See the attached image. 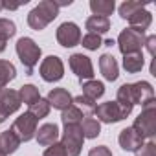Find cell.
<instances>
[{
    "label": "cell",
    "mask_w": 156,
    "mask_h": 156,
    "mask_svg": "<svg viewBox=\"0 0 156 156\" xmlns=\"http://www.w3.org/2000/svg\"><path fill=\"white\" fill-rule=\"evenodd\" d=\"M37 121H39V119H37L33 114H30V112L20 114V116L13 121L11 130H13V134L20 140V143H22V141H30V140L35 136V132H37Z\"/></svg>",
    "instance_id": "8992f818"
},
{
    "label": "cell",
    "mask_w": 156,
    "mask_h": 156,
    "mask_svg": "<svg viewBox=\"0 0 156 156\" xmlns=\"http://www.w3.org/2000/svg\"><path fill=\"white\" fill-rule=\"evenodd\" d=\"M6 50V41H2V39H0V53H2Z\"/></svg>",
    "instance_id": "74e56055"
},
{
    "label": "cell",
    "mask_w": 156,
    "mask_h": 156,
    "mask_svg": "<svg viewBox=\"0 0 156 156\" xmlns=\"http://www.w3.org/2000/svg\"><path fill=\"white\" fill-rule=\"evenodd\" d=\"M28 112L33 114L37 119H42V118H46V116L50 114V103L41 98L39 101H35L33 105H30V110H28Z\"/></svg>",
    "instance_id": "f1b7e54d"
},
{
    "label": "cell",
    "mask_w": 156,
    "mask_h": 156,
    "mask_svg": "<svg viewBox=\"0 0 156 156\" xmlns=\"http://www.w3.org/2000/svg\"><path fill=\"white\" fill-rule=\"evenodd\" d=\"M15 75H17V70H15L13 62L0 61V90L6 88V85L15 79Z\"/></svg>",
    "instance_id": "d4e9b609"
},
{
    "label": "cell",
    "mask_w": 156,
    "mask_h": 156,
    "mask_svg": "<svg viewBox=\"0 0 156 156\" xmlns=\"http://www.w3.org/2000/svg\"><path fill=\"white\" fill-rule=\"evenodd\" d=\"M94 114H96L98 121H103V123H118V121L125 119L116 101H107V103L98 105Z\"/></svg>",
    "instance_id": "8fae6325"
},
{
    "label": "cell",
    "mask_w": 156,
    "mask_h": 156,
    "mask_svg": "<svg viewBox=\"0 0 156 156\" xmlns=\"http://www.w3.org/2000/svg\"><path fill=\"white\" fill-rule=\"evenodd\" d=\"M19 96H20V101H22V103H26L28 107H30V105H33L35 101H39V99H41L39 90H37V87H33V85H24V87L20 88Z\"/></svg>",
    "instance_id": "4316f807"
},
{
    "label": "cell",
    "mask_w": 156,
    "mask_h": 156,
    "mask_svg": "<svg viewBox=\"0 0 156 156\" xmlns=\"http://www.w3.org/2000/svg\"><path fill=\"white\" fill-rule=\"evenodd\" d=\"M88 156H112V152H110V149L107 145H99V147H94L88 152Z\"/></svg>",
    "instance_id": "e575fe53"
},
{
    "label": "cell",
    "mask_w": 156,
    "mask_h": 156,
    "mask_svg": "<svg viewBox=\"0 0 156 156\" xmlns=\"http://www.w3.org/2000/svg\"><path fill=\"white\" fill-rule=\"evenodd\" d=\"M83 130L79 125H64L62 130V147L66 151V156H79L83 149Z\"/></svg>",
    "instance_id": "5b68a950"
},
{
    "label": "cell",
    "mask_w": 156,
    "mask_h": 156,
    "mask_svg": "<svg viewBox=\"0 0 156 156\" xmlns=\"http://www.w3.org/2000/svg\"><path fill=\"white\" fill-rule=\"evenodd\" d=\"M143 53H129V55H123V68L129 72V73H138L141 72L143 68Z\"/></svg>",
    "instance_id": "603a6c76"
},
{
    "label": "cell",
    "mask_w": 156,
    "mask_h": 156,
    "mask_svg": "<svg viewBox=\"0 0 156 156\" xmlns=\"http://www.w3.org/2000/svg\"><path fill=\"white\" fill-rule=\"evenodd\" d=\"M136 156H156V145H154L152 141L143 143V145L136 151Z\"/></svg>",
    "instance_id": "d6a6232c"
},
{
    "label": "cell",
    "mask_w": 156,
    "mask_h": 156,
    "mask_svg": "<svg viewBox=\"0 0 156 156\" xmlns=\"http://www.w3.org/2000/svg\"><path fill=\"white\" fill-rule=\"evenodd\" d=\"M44 156H66V151H64L62 143H53L44 151Z\"/></svg>",
    "instance_id": "836d02e7"
},
{
    "label": "cell",
    "mask_w": 156,
    "mask_h": 156,
    "mask_svg": "<svg viewBox=\"0 0 156 156\" xmlns=\"http://www.w3.org/2000/svg\"><path fill=\"white\" fill-rule=\"evenodd\" d=\"M79 127H81L85 138H98L99 132H101V125H99V121L94 119L92 116H83V121L79 123Z\"/></svg>",
    "instance_id": "cb8c5ba5"
},
{
    "label": "cell",
    "mask_w": 156,
    "mask_h": 156,
    "mask_svg": "<svg viewBox=\"0 0 156 156\" xmlns=\"http://www.w3.org/2000/svg\"><path fill=\"white\" fill-rule=\"evenodd\" d=\"M143 46L149 50V53H151V55H154V51H156V35H151V37H147Z\"/></svg>",
    "instance_id": "d590c367"
},
{
    "label": "cell",
    "mask_w": 156,
    "mask_h": 156,
    "mask_svg": "<svg viewBox=\"0 0 156 156\" xmlns=\"http://www.w3.org/2000/svg\"><path fill=\"white\" fill-rule=\"evenodd\" d=\"M17 55H19L20 62L24 64L26 73L31 75L35 64H37L39 59H41V48L35 44L33 39H30V37H22V39H19V42H17Z\"/></svg>",
    "instance_id": "3957f363"
},
{
    "label": "cell",
    "mask_w": 156,
    "mask_h": 156,
    "mask_svg": "<svg viewBox=\"0 0 156 156\" xmlns=\"http://www.w3.org/2000/svg\"><path fill=\"white\" fill-rule=\"evenodd\" d=\"M90 9L96 17H107L112 15V11L116 9L114 0H90Z\"/></svg>",
    "instance_id": "44dd1931"
},
{
    "label": "cell",
    "mask_w": 156,
    "mask_h": 156,
    "mask_svg": "<svg viewBox=\"0 0 156 156\" xmlns=\"http://www.w3.org/2000/svg\"><path fill=\"white\" fill-rule=\"evenodd\" d=\"M59 15V6L55 0H42L39 2V6H35L30 15H28V24L31 30L35 31H41L44 30L55 17Z\"/></svg>",
    "instance_id": "6da1fadb"
},
{
    "label": "cell",
    "mask_w": 156,
    "mask_h": 156,
    "mask_svg": "<svg viewBox=\"0 0 156 156\" xmlns=\"http://www.w3.org/2000/svg\"><path fill=\"white\" fill-rule=\"evenodd\" d=\"M62 75H64V64H62V61L57 55H50V57H46L42 61V64H41V77L44 81L55 83V81L62 79Z\"/></svg>",
    "instance_id": "ba28073f"
},
{
    "label": "cell",
    "mask_w": 156,
    "mask_h": 156,
    "mask_svg": "<svg viewBox=\"0 0 156 156\" xmlns=\"http://www.w3.org/2000/svg\"><path fill=\"white\" fill-rule=\"evenodd\" d=\"M81 88H83V96H87V98H90V99H94V101L105 94V85H103L101 81H94V79L83 81V83H81Z\"/></svg>",
    "instance_id": "7402d4cb"
},
{
    "label": "cell",
    "mask_w": 156,
    "mask_h": 156,
    "mask_svg": "<svg viewBox=\"0 0 156 156\" xmlns=\"http://www.w3.org/2000/svg\"><path fill=\"white\" fill-rule=\"evenodd\" d=\"M22 101L17 90L11 88H2L0 90V123H4L6 118L20 108Z\"/></svg>",
    "instance_id": "52a82bcc"
},
{
    "label": "cell",
    "mask_w": 156,
    "mask_h": 156,
    "mask_svg": "<svg viewBox=\"0 0 156 156\" xmlns=\"http://www.w3.org/2000/svg\"><path fill=\"white\" fill-rule=\"evenodd\" d=\"M61 119H62L64 125H79V123L83 121V112L77 108L75 105H72V107H68L66 110H62Z\"/></svg>",
    "instance_id": "484cf974"
},
{
    "label": "cell",
    "mask_w": 156,
    "mask_h": 156,
    "mask_svg": "<svg viewBox=\"0 0 156 156\" xmlns=\"http://www.w3.org/2000/svg\"><path fill=\"white\" fill-rule=\"evenodd\" d=\"M143 44H145V33L140 30H134V28H125L118 37V46L123 55L140 53Z\"/></svg>",
    "instance_id": "277c9868"
},
{
    "label": "cell",
    "mask_w": 156,
    "mask_h": 156,
    "mask_svg": "<svg viewBox=\"0 0 156 156\" xmlns=\"http://www.w3.org/2000/svg\"><path fill=\"white\" fill-rule=\"evenodd\" d=\"M145 2H136V0H127V2H123L121 6H119V15H121V19H129L130 15H134L136 11H140V9H145Z\"/></svg>",
    "instance_id": "83f0119b"
},
{
    "label": "cell",
    "mask_w": 156,
    "mask_h": 156,
    "mask_svg": "<svg viewBox=\"0 0 156 156\" xmlns=\"http://www.w3.org/2000/svg\"><path fill=\"white\" fill-rule=\"evenodd\" d=\"M118 141H119V147L123 149V151H130V152H136L141 145H143V138L132 129V127H127V129H123L121 132H119V138H118Z\"/></svg>",
    "instance_id": "4fadbf2b"
},
{
    "label": "cell",
    "mask_w": 156,
    "mask_h": 156,
    "mask_svg": "<svg viewBox=\"0 0 156 156\" xmlns=\"http://www.w3.org/2000/svg\"><path fill=\"white\" fill-rule=\"evenodd\" d=\"M15 33H17V26H15L13 20H9V19H0V39L8 42Z\"/></svg>",
    "instance_id": "4dcf8cb0"
},
{
    "label": "cell",
    "mask_w": 156,
    "mask_h": 156,
    "mask_svg": "<svg viewBox=\"0 0 156 156\" xmlns=\"http://www.w3.org/2000/svg\"><path fill=\"white\" fill-rule=\"evenodd\" d=\"M70 68L72 72L83 81H90L92 77H94V66H92V61L90 57L83 55V53H73L70 57Z\"/></svg>",
    "instance_id": "30bf717a"
},
{
    "label": "cell",
    "mask_w": 156,
    "mask_h": 156,
    "mask_svg": "<svg viewBox=\"0 0 156 156\" xmlns=\"http://www.w3.org/2000/svg\"><path fill=\"white\" fill-rule=\"evenodd\" d=\"M87 30L88 33H96V35H101V33H107L110 30V20L107 17H88L87 19Z\"/></svg>",
    "instance_id": "ffe728a7"
},
{
    "label": "cell",
    "mask_w": 156,
    "mask_h": 156,
    "mask_svg": "<svg viewBox=\"0 0 156 156\" xmlns=\"http://www.w3.org/2000/svg\"><path fill=\"white\" fill-rule=\"evenodd\" d=\"M103 44H105V46H112V44H116V42H114L112 39H108V41H103Z\"/></svg>",
    "instance_id": "f35d334b"
},
{
    "label": "cell",
    "mask_w": 156,
    "mask_h": 156,
    "mask_svg": "<svg viewBox=\"0 0 156 156\" xmlns=\"http://www.w3.org/2000/svg\"><path fill=\"white\" fill-rule=\"evenodd\" d=\"M116 103H118V107H119L123 118H127V116L132 112V108H134V98H132V90H130V85H129V83H125V85L119 87Z\"/></svg>",
    "instance_id": "9a60e30c"
},
{
    "label": "cell",
    "mask_w": 156,
    "mask_h": 156,
    "mask_svg": "<svg viewBox=\"0 0 156 156\" xmlns=\"http://www.w3.org/2000/svg\"><path fill=\"white\" fill-rule=\"evenodd\" d=\"M35 138H37L39 145H53V143H57V138H59V127L55 123H44L35 132Z\"/></svg>",
    "instance_id": "e0dca14e"
},
{
    "label": "cell",
    "mask_w": 156,
    "mask_h": 156,
    "mask_svg": "<svg viewBox=\"0 0 156 156\" xmlns=\"http://www.w3.org/2000/svg\"><path fill=\"white\" fill-rule=\"evenodd\" d=\"M72 105H75L81 112H87V114H92L96 110V101L87 98V96H77L72 99Z\"/></svg>",
    "instance_id": "f546056e"
},
{
    "label": "cell",
    "mask_w": 156,
    "mask_h": 156,
    "mask_svg": "<svg viewBox=\"0 0 156 156\" xmlns=\"http://www.w3.org/2000/svg\"><path fill=\"white\" fill-rule=\"evenodd\" d=\"M4 4V9H19L20 4H11V2H2Z\"/></svg>",
    "instance_id": "8d00e7d4"
},
{
    "label": "cell",
    "mask_w": 156,
    "mask_h": 156,
    "mask_svg": "<svg viewBox=\"0 0 156 156\" xmlns=\"http://www.w3.org/2000/svg\"><path fill=\"white\" fill-rule=\"evenodd\" d=\"M0 156H6V154H4V152H2V151H0Z\"/></svg>",
    "instance_id": "60d3db41"
},
{
    "label": "cell",
    "mask_w": 156,
    "mask_h": 156,
    "mask_svg": "<svg viewBox=\"0 0 156 156\" xmlns=\"http://www.w3.org/2000/svg\"><path fill=\"white\" fill-rule=\"evenodd\" d=\"M57 41L64 48H73L81 42V30L73 22H62L57 28Z\"/></svg>",
    "instance_id": "9c48e42d"
},
{
    "label": "cell",
    "mask_w": 156,
    "mask_h": 156,
    "mask_svg": "<svg viewBox=\"0 0 156 156\" xmlns=\"http://www.w3.org/2000/svg\"><path fill=\"white\" fill-rule=\"evenodd\" d=\"M132 129L143 138V140H152L156 134V103H149L141 108V114L136 118Z\"/></svg>",
    "instance_id": "7a4b0ae2"
},
{
    "label": "cell",
    "mask_w": 156,
    "mask_h": 156,
    "mask_svg": "<svg viewBox=\"0 0 156 156\" xmlns=\"http://www.w3.org/2000/svg\"><path fill=\"white\" fill-rule=\"evenodd\" d=\"M127 20H129L130 28L140 30V31L145 33V30H147V28L151 26V22H152V15H151L147 9H140V11H136L134 15H130Z\"/></svg>",
    "instance_id": "ac0fdd59"
},
{
    "label": "cell",
    "mask_w": 156,
    "mask_h": 156,
    "mask_svg": "<svg viewBox=\"0 0 156 156\" xmlns=\"http://www.w3.org/2000/svg\"><path fill=\"white\" fill-rule=\"evenodd\" d=\"M81 44L87 48V50H98L99 46H103V41H101V35H96V33H87L81 41Z\"/></svg>",
    "instance_id": "1f68e13d"
},
{
    "label": "cell",
    "mask_w": 156,
    "mask_h": 156,
    "mask_svg": "<svg viewBox=\"0 0 156 156\" xmlns=\"http://www.w3.org/2000/svg\"><path fill=\"white\" fill-rule=\"evenodd\" d=\"M4 9V4H2V0H0V11H2Z\"/></svg>",
    "instance_id": "ab89813d"
},
{
    "label": "cell",
    "mask_w": 156,
    "mask_h": 156,
    "mask_svg": "<svg viewBox=\"0 0 156 156\" xmlns=\"http://www.w3.org/2000/svg\"><path fill=\"white\" fill-rule=\"evenodd\" d=\"M130 90H132V98H134V105H149L154 101V88L151 83L147 81H138V83H132L130 85Z\"/></svg>",
    "instance_id": "7c38bea8"
},
{
    "label": "cell",
    "mask_w": 156,
    "mask_h": 156,
    "mask_svg": "<svg viewBox=\"0 0 156 156\" xmlns=\"http://www.w3.org/2000/svg\"><path fill=\"white\" fill-rule=\"evenodd\" d=\"M19 145H20V140L13 134L11 129L9 130H4L2 134H0V151H2L6 156L11 154V152H15L19 149Z\"/></svg>",
    "instance_id": "d6986e66"
},
{
    "label": "cell",
    "mask_w": 156,
    "mask_h": 156,
    "mask_svg": "<svg viewBox=\"0 0 156 156\" xmlns=\"http://www.w3.org/2000/svg\"><path fill=\"white\" fill-rule=\"evenodd\" d=\"M99 70L103 73V77L107 81H116L118 75H119V66L114 59V55L110 53H103L101 59H99Z\"/></svg>",
    "instance_id": "2e32d148"
},
{
    "label": "cell",
    "mask_w": 156,
    "mask_h": 156,
    "mask_svg": "<svg viewBox=\"0 0 156 156\" xmlns=\"http://www.w3.org/2000/svg\"><path fill=\"white\" fill-rule=\"evenodd\" d=\"M72 96H70V92L68 90H64V88H53L50 94H48V98H46V101L50 103V107H53V108H57V110H66L68 107H72Z\"/></svg>",
    "instance_id": "5bb4252c"
}]
</instances>
